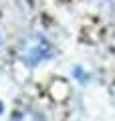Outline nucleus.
Masks as SVG:
<instances>
[{"label":"nucleus","mask_w":115,"mask_h":121,"mask_svg":"<svg viewBox=\"0 0 115 121\" xmlns=\"http://www.w3.org/2000/svg\"><path fill=\"white\" fill-rule=\"evenodd\" d=\"M18 56L22 63L26 65H38L40 60H47L53 56V47L47 39L43 36H28L26 40H22V44L18 47Z\"/></svg>","instance_id":"f257e3e1"},{"label":"nucleus","mask_w":115,"mask_h":121,"mask_svg":"<svg viewBox=\"0 0 115 121\" xmlns=\"http://www.w3.org/2000/svg\"><path fill=\"white\" fill-rule=\"evenodd\" d=\"M12 121H44V119L34 111H20L12 117Z\"/></svg>","instance_id":"f03ea898"},{"label":"nucleus","mask_w":115,"mask_h":121,"mask_svg":"<svg viewBox=\"0 0 115 121\" xmlns=\"http://www.w3.org/2000/svg\"><path fill=\"white\" fill-rule=\"evenodd\" d=\"M0 113H2V103H0Z\"/></svg>","instance_id":"7ed1b4c3"}]
</instances>
